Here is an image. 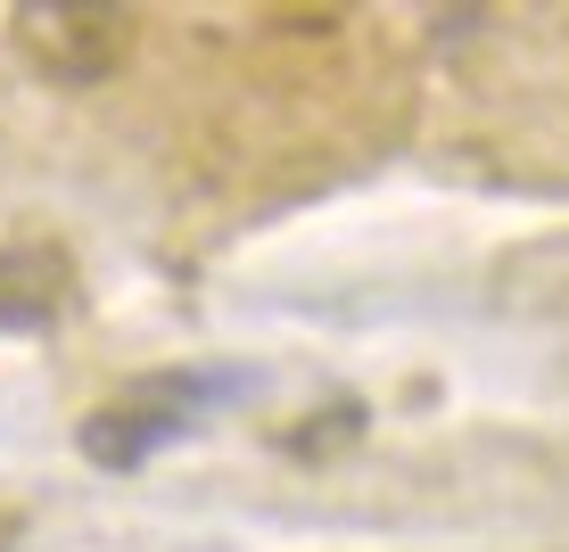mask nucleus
<instances>
[{"instance_id": "f257e3e1", "label": "nucleus", "mask_w": 569, "mask_h": 552, "mask_svg": "<svg viewBox=\"0 0 569 552\" xmlns=\"http://www.w3.org/2000/svg\"><path fill=\"white\" fill-rule=\"evenodd\" d=\"M17 42L42 58V74H67V83H100L116 58H124V17H91V9L17 17Z\"/></svg>"}, {"instance_id": "f03ea898", "label": "nucleus", "mask_w": 569, "mask_h": 552, "mask_svg": "<svg viewBox=\"0 0 569 552\" xmlns=\"http://www.w3.org/2000/svg\"><path fill=\"white\" fill-rule=\"evenodd\" d=\"M173 429H182L173 404H116V412H100V421H83V453L108 462V470H124V462H141L149 445H166Z\"/></svg>"}, {"instance_id": "7ed1b4c3", "label": "nucleus", "mask_w": 569, "mask_h": 552, "mask_svg": "<svg viewBox=\"0 0 569 552\" xmlns=\"http://www.w3.org/2000/svg\"><path fill=\"white\" fill-rule=\"evenodd\" d=\"M58 298V255H0V322H42Z\"/></svg>"}]
</instances>
